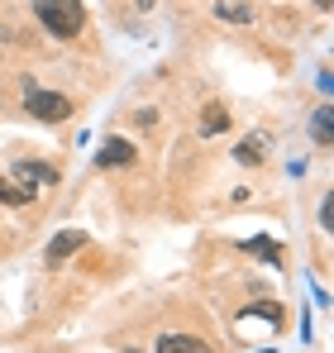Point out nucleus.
I'll use <instances>...</instances> for the list:
<instances>
[{
	"label": "nucleus",
	"instance_id": "1",
	"mask_svg": "<svg viewBox=\"0 0 334 353\" xmlns=\"http://www.w3.org/2000/svg\"><path fill=\"white\" fill-rule=\"evenodd\" d=\"M34 14H39V24L53 39H77L81 24H86V14H81L77 0H34Z\"/></svg>",
	"mask_w": 334,
	"mask_h": 353
},
{
	"label": "nucleus",
	"instance_id": "2",
	"mask_svg": "<svg viewBox=\"0 0 334 353\" xmlns=\"http://www.w3.org/2000/svg\"><path fill=\"white\" fill-rule=\"evenodd\" d=\"M24 110H29L34 119H43V124H57V119L72 115V101H67V96H57V91H34V86H29Z\"/></svg>",
	"mask_w": 334,
	"mask_h": 353
},
{
	"label": "nucleus",
	"instance_id": "3",
	"mask_svg": "<svg viewBox=\"0 0 334 353\" xmlns=\"http://www.w3.org/2000/svg\"><path fill=\"white\" fill-rule=\"evenodd\" d=\"M81 243H86V230H62V234H53V243L43 248V268H62Z\"/></svg>",
	"mask_w": 334,
	"mask_h": 353
},
{
	"label": "nucleus",
	"instance_id": "4",
	"mask_svg": "<svg viewBox=\"0 0 334 353\" xmlns=\"http://www.w3.org/2000/svg\"><path fill=\"white\" fill-rule=\"evenodd\" d=\"M134 158H139V153H134V143H129V139H106V143H101V153H96V163H101V168H129Z\"/></svg>",
	"mask_w": 334,
	"mask_h": 353
},
{
	"label": "nucleus",
	"instance_id": "5",
	"mask_svg": "<svg viewBox=\"0 0 334 353\" xmlns=\"http://www.w3.org/2000/svg\"><path fill=\"white\" fill-rule=\"evenodd\" d=\"M158 353H210V344L201 334H163L158 339Z\"/></svg>",
	"mask_w": 334,
	"mask_h": 353
},
{
	"label": "nucleus",
	"instance_id": "6",
	"mask_svg": "<svg viewBox=\"0 0 334 353\" xmlns=\"http://www.w3.org/2000/svg\"><path fill=\"white\" fill-rule=\"evenodd\" d=\"M311 139H315L320 148H330V143H334V110H330V105H320V110L311 115Z\"/></svg>",
	"mask_w": 334,
	"mask_h": 353
},
{
	"label": "nucleus",
	"instance_id": "7",
	"mask_svg": "<svg viewBox=\"0 0 334 353\" xmlns=\"http://www.w3.org/2000/svg\"><path fill=\"white\" fill-rule=\"evenodd\" d=\"M234 158H239L244 168H253V163H263V158H268V139H263V134H253V139H244V143L234 148Z\"/></svg>",
	"mask_w": 334,
	"mask_h": 353
},
{
	"label": "nucleus",
	"instance_id": "8",
	"mask_svg": "<svg viewBox=\"0 0 334 353\" xmlns=\"http://www.w3.org/2000/svg\"><path fill=\"white\" fill-rule=\"evenodd\" d=\"M196 129H201L206 139H215L220 129H229V115H224V105H206V110H201V124H196Z\"/></svg>",
	"mask_w": 334,
	"mask_h": 353
},
{
	"label": "nucleus",
	"instance_id": "9",
	"mask_svg": "<svg viewBox=\"0 0 334 353\" xmlns=\"http://www.w3.org/2000/svg\"><path fill=\"white\" fill-rule=\"evenodd\" d=\"M0 201H5V205H29V201H34V186L5 176V181H0Z\"/></svg>",
	"mask_w": 334,
	"mask_h": 353
},
{
	"label": "nucleus",
	"instance_id": "10",
	"mask_svg": "<svg viewBox=\"0 0 334 353\" xmlns=\"http://www.w3.org/2000/svg\"><path fill=\"white\" fill-rule=\"evenodd\" d=\"M244 248H248V253H258V258H268L273 268H282V248L273 243V239H248Z\"/></svg>",
	"mask_w": 334,
	"mask_h": 353
},
{
	"label": "nucleus",
	"instance_id": "11",
	"mask_svg": "<svg viewBox=\"0 0 334 353\" xmlns=\"http://www.w3.org/2000/svg\"><path fill=\"white\" fill-rule=\"evenodd\" d=\"M215 14H220V19H234V24H248V19H253V10H248V5H215Z\"/></svg>",
	"mask_w": 334,
	"mask_h": 353
},
{
	"label": "nucleus",
	"instance_id": "12",
	"mask_svg": "<svg viewBox=\"0 0 334 353\" xmlns=\"http://www.w3.org/2000/svg\"><path fill=\"white\" fill-rule=\"evenodd\" d=\"M320 230H334V201L325 196V205H320Z\"/></svg>",
	"mask_w": 334,
	"mask_h": 353
},
{
	"label": "nucleus",
	"instance_id": "13",
	"mask_svg": "<svg viewBox=\"0 0 334 353\" xmlns=\"http://www.w3.org/2000/svg\"><path fill=\"white\" fill-rule=\"evenodd\" d=\"M311 5H315V10H330V5H334V0H311Z\"/></svg>",
	"mask_w": 334,
	"mask_h": 353
}]
</instances>
